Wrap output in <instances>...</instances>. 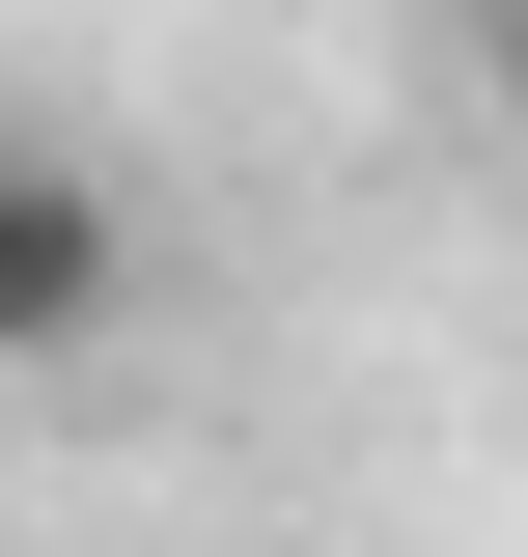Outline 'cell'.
Wrapping results in <instances>:
<instances>
[{"label": "cell", "mask_w": 528, "mask_h": 557, "mask_svg": "<svg viewBox=\"0 0 528 557\" xmlns=\"http://www.w3.org/2000/svg\"><path fill=\"white\" fill-rule=\"evenodd\" d=\"M112 307H139L112 139H0V391H28V362H112Z\"/></svg>", "instance_id": "6da1fadb"}, {"label": "cell", "mask_w": 528, "mask_h": 557, "mask_svg": "<svg viewBox=\"0 0 528 557\" xmlns=\"http://www.w3.org/2000/svg\"><path fill=\"white\" fill-rule=\"evenodd\" d=\"M473 84H501V139H528V0H473Z\"/></svg>", "instance_id": "7a4b0ae2"}]
</instances>
